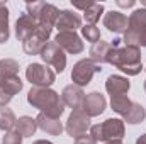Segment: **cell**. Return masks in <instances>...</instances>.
<instances>
[{"instance_id": "1", "label": "cell", "mask_w": 146, "mask_h": 144, "mask_svg": "<svg viewBox=\"0 0 146 144\" xmlns=\"http://www.w3.org/2000/svg\"><path fill=\"white\" fill-rule=\"evenodd\" d=\"M27 104L37 108L39 114H44L53 119H60L65 112V104L61 100V95L53 88L33 87L27 93Z\"/></svg>"}, {"instance_id": "2", "label": "cell", "mask_w": 146, "mask_h": 144, "mask_svg": "<svg viewBox=\"0 0 146 144\" xmlns=\"http://www.w3.org/2000/svg\"><path fill=\"white\" fill-rule=\"evenodd\" d=\"M112 44V42H110ZM107 63L114 68L121 70L127 76H136L143 70L141 63V49L134 46H117L112 48V51L107 56Z\"/></svg>"}, {"instance_id": "3", "label": "cell", "mask_w": 146, "mask_h": 144, "mask_svg": "<svg viewBox=\"0 0 146 144\" xmlns=\"http://www.w3.org/2000/svg\"><path fill=\"white\" fill-rule=\"evenodd\" d=\"M90 136L99 143V141H121L126 134V126L124 120L121 119H107L102 124L90 126Z\"/></svg>"}, {"instance_id": "4", "label": "cell", "mask_w": 146, "mask_h": 144, "mask_svg": "<svg viewBox=\"0 0 146 144\" xmlns=\"http://www.w3.org/2000/svg\"><path fill=\"white\" fill-rule=\"evenodd\" d=\"M26 78L33 87L39 88H51V85L56 81V73L46 65L41 63H31L26 68Z\"/></svg>"}, {"instance_id": "5", "label": "cell", "mask_w": 146, "mask_h": 144, "mask_svg": "<svg viewBox=\"0 0 146 144\" xmlns=\"http://www.w3.org/2000/svg\"><path fill=\"white\" fill-rule=\"evenodd\" d=\"M100 71H102V68L97 63H94L90 58L80 59V61L75 63V66L72 70V81H73V85L83 88V87H87L92 81L95 73H100Z\"/></svg>"}, {"instance_id": "6", "label": "cell", "mask_w": 146, "mask_h": 144, "mask_svg": "<svg viewBox=\"0 0 146 144\" xmlns=\"http://www.w3.org/2000/svg\"><path fill=\"white\" fill-rule=\"evenodd\" d=\"M51 32H53V27H48V26L37 24V29L27 37L24 42H22V49H24V53L29 54V56L41 54L42 48L48 44V39L51 37Z\"/></svg>"}, {"instance_id": "7", "label": "cell", "mask_w": 146, "mask_h": 144, "mask_svg": "<svg viewBox=\"0 0 146 144\" xmlns=\"http://www.w3.org/2000/svg\"><path fill=\"white\" fill-rule=\"evenodd\" d=\"M41 59L46 63V65H51L53 68H54V73H63L65 71V68H66V54H65V51L54 42V41H51V42H48L44 48H42V51H41Z\"/></svg>"}, {"instance_id": "8", "label": "cell", "mask_w": 146, "mask_h": 144, "mask_svg": "<svg viewBox=\"0 0 146 144\" xmlns=\"http://www.w3.org/2000/svg\"><path fill=\"white\" fill-rule=\"evenodd\" d=\"M88 129H90V117L83 110H72V114L68 115V120L65 124L66 134L72 137H78V136L85 134Z\"/></svg>"}, {"instance_id": "9", "label": "cell", "mask_w": 146, "mask_h": 144, "mask_svg": "<svg viewBox=\"0 0 146 144\" xmlns=\"http://www.w3.org/2000/svg\"><path fill=\"white\" fill-rule=\"evenodd\" d=\"M54 42L68 54H80L85 49L82 37L76 32H58L54 37Z\"/></svg>"}, {"instance_id": "10", "label": "cell", "mask_w": 146, "mask_h": 144, "mask_svg": "<svg viewBox=\"0 0 146 144\" xmlns=\"http://www.w3.org/2000/svg\"><path fill=\"white\" fill-rule=\"evenodd\" d=\"M107 108V100L106 97L100 93V92H90L85 95V100H83V107L82 110L92 119V117H97L100 114H104V110Z\"/></svg>"}, {"instance_id": "11", "label": "cell", "mask_w": 146, "mask_h": 144, "mask_svg": "<svg viewBox=\"0 0 146 144\" xmlns=\"http://www.w3.org/2000/svg\"><path fill=\"white\" fill-rule=\"evenodd\" d=\"M54 27L58 32H75L76 29H82V17L73 10H60Z\"/></svg>"}, {"instance_id": "12", "label": "cell", "mask_w": 146, "mask_h": 144, "mask_svg": "<svg viewBox=\"0 0 146 144\" xmlns=\"http://www.w3.org/2000/svg\"><path fill=\"white\" fill-rule=\"evenodd\" d=\"M61 100L66 107L72 110H82L83 107V100H85V92L83 88L76 87V85H66L61 92Z\"/></svg>"}, {"instance_id": "13", "label": "cell", "mask_w": 146, "mask_h": 144, "mask_svg": "<svg viewBox=\"0 0 146 144\" xmlns=\"http://www.w3.org/2000/svg\"><path fill=\"white\" fill-rule=\"evenodd\" d=\"M24 88V81L19 76L9 78L0 83V107H7V104Z\"/></svg>"}, {"instance_id": "14", "label": "cell", "mask_w": 146, "mask_h": 144, "mask_svg": "<svg viewBox=\"0 0 146 144\" xmlns=\"http://www.w3.org/2000/svg\"><path fill=\"white\" fill-rule=\"evenodd\" d=\"M104 27L114 34H124L127 31V17L119 10H110L104 15Z\"/></svg>"}, {"instance_id": "15", "label": "cell", "mask_w": 146, "mask_h": 144, "mask_svg": "<svg viewBox=\"0 0 146 144\" xmlns=\"http://www.w3.org/2000/svg\"><path fill=\"white\" fill-rule=\"evenodd\" d=\"M36 29H37V20L34 17H31L29 14L19 15L17 22H15V37H17V41L24 42Z\"/></svg>"}, {"instance_id": "16", "label": "cell", "mask_w": 146, "mask_h": 144, "mask_svg": "<svg viewBox=\"0 0 146 144\" xmlns=\"http://www.w3.org/2000/svg\"><path fill=\"white\" fill-rule=\"evenodd\" d=\"M131 88V83L126 76L121 75H110L106 80V90L110 97H119V95H126Z\"/></svg>"}, {"instance_id": "17", "label": "cell", "mask_w": 146, "mask_h": 144, "mask_svg": "<svg viewBox=\"0 0 146 144\" xmlns=\"http://www.w3.org/2000/svg\"><path fill=\"white\" fill-rule=\"evenodd\" d=\"M36 122H37V129H41L42 132H46L49 136H61V132L65 131V126L61 124L60 119H53V117H48L44 114L37 115Z\"/></svg>"}, {"instance_id": "18", "label": "cell", "mask_w": 146, "mask_h": 144, "mask_svg": "<svg viewBox=\"0 0 146 144\" xmlns=\"http://www.w3.org/2000/svg\"><path fill=\"white\" fill-rule=\"evenodd\" d=\"M112 44L107 42V41H99V42H95V44H92V48H90V59L94 61V63H97L99 66H102L104 63H107V56H109V53L112 51Z\"/></svg>"}, {"instance_id": "19", "label": "cell", "mask_w": 146, "mask_h": 144, "mask_svg": "<svg viewBox=\"0 0 146 144\" xmlns=\"http://www.w3.org/2000/svg\"><path fill=\"white\" fill-rule=\"evenodd\" d=\"M127 31L141 34L146 31V9H136L129 17H127Z\"/></svg>"}, {"instance_id": "20", "label": "cell", "mask_w": 146, "mask_h": 144, "mask_svg": "<svg viewBox=\"0 0 146 144\" xmlns=\"http://www.w3.org/2000/svg\"><path fill=\"white\" fill-rule=\"evenodd\" d=\"M14 131L19 132L22 137H33V136L36 134V131H37L36 119H33V117H29V115L19 117L17 122H15V126H14Z\"/></svg>"}, {"instance_id": "21", "label": "cell", "mask_w": 146, "mask_h": 144, "mask_svg": "<svg viewBox=\"0 0 146 144\" xmlns=\"http://www.w3.org/2000/svg\"><path fill=\"white\" fill-rule=\"evenodd\" d=\"M14 76H19V63L12 58L0 59V83Z\"/></svg>"}, {"instance_id": "22", "label": "cell", "mask_w": 146, "mask_h": 144, "mask_svg": "<svg viewBox=\"0 0 146 144\" xmlns=\"http://www.w3.org/2000/svg\"><path fill=\"white\" fill-rule=\"evenodd\" d=\"M146 119V108L141 104H136L133 102L131 108L127 110V114L124 115V124H131V126H136V124H141Z\"/></svg>"}, {"instance_id": "23", "label": "cell", "mask_w": 146, "mask_h": 144, "mask_svg": "<svg viewBox=\"0 0 146 144\" xmlns=\"http://www.w3.org/2000/svg\"><path fill=\"white\" fill-rule=\"evenodd\" d=\"M10 37V27H9V7L0 2V44L7 42Z\"/></svg>"}, {"instance_id": "24", "label": "cell", "mask_w": 146, "mask_h": 144, "mask_svg": "<svg viewBox=\"0 0 146 144\" xmlns=\"http://www.w3.org/2000/svg\"><path fill=\"white\" fill-rule=\"evenodd\" d=\"M15 122H17V117H15L12 108L0 107V131H3V132L12 131Z\"/></svg>"}, {"instance_id": "25", "label": "cell", "mask_w": 146, "mask_h": 144, "mask_svg": "<svg viewBox=\"0 0 146 144\" xmlns=\"http://www.w3.org/2000/svg\"><path fill=\"white\" fill-rule=\"evenodd\" d=\"M133 105V100L127 97V95H119V97H110V107L112 110L115 112V114H119V115H126L127 114V110L131 108Z\"/></svg>"}, {"instance_id": "26", "label": "cell", "mask_w": 146, "mask_h": 144, "mask_svg": "<svg viewBox=\"0 0 146 144\" xmlns=\"http://www.w3.org/2000/svg\"><path fill=\"white\" fill-rule=\"evenodd\" d=\"M104 14V5L102 3H97V2H94L85 12H83V19H85V22L87 24H90V26H95L99 20H100V15Z\"/></svg>"}, {"instance_id": "27", "label": "cell", "mask_w": 146, "mask_h": 144, "mask_svg": "<svg viewBox=\"0 0 146 144\" xmlns=\"http://www.w3.org/2000/svg\"><path fill=\"white\" fill-rule=\"evenodd\" d=\"M82 36L85 37L88 42L95 44V42H99V41H100V29H99L97 26L85 24V26H82Z\"/></svg>"}, {"instance_id": "28", "label": "cell", "mask_w": 146, "mask_h": 144, "mask_svg": "<svg viewBox=\"0 0 146 144\" xmlns=\"http://www.w3.org/2000/svg\"><path fill=\"white\" fill-rule=\"evenodd\" d=\"M22 139H24V137H22L19 132H15V131L12 129V131H9V132L3 134L2 144H22Z\"/></svg>"}, {"instance_id": "29", "label": "cell", "mask_w": 146, "mask_h": 144, "mask_svg": "<svg viewBox=\"0 0 146 144\" xmlns=\"http://www.w3.org/2000/svg\"><path fill=\"white\" fill-rule=\"evenodd\" d=\"M75 144H97V141L90 136V132H85V134L75 137Z\"/></svg>"}, {"instance_id": "30", "label": "cell", "mask_w": 146, "mask_h": 144, "mask_svg": "<svg viewBox=\"0 0 146 144\" xmlns=\"http://www.w3.org/2000/svg\"><path fill=\"white\" fill-rule=\"evenodd\" d=\"M92 3H94L92 0H85V2H82V0H72V5H73V7H75V9H80V10H83V12H85V10H87Z\"/></svg>"}, {"instance_id": "31", "label": "cell", "mask_w": 146, "mask_h": 144, "mask_svg": "<svg viewBox=\"0 0 146 144\" xmlns=\"http://www.w3.org/2000/svg\"><path fill=\"white\" fill-rule=\"evenodd\" d=\"M115 3H117L119 7H122V9H131V7H134L136 2H134V0H127V2H126V0H117Z\"/></svg>"}, {"instance_id": "32", "label": "cell", "mask_w": 146, "mask_h": 144, "mask_svg": "<svg viewBox=\"0 0 146 144\" xmlns=\"http://www.w3.org/2000/svg\"><path fill=\"white\" fill-rule=\"evenodd\" d=\"M146 48V31L145 32H141V36H139V48Z\"/></svg>"}, {"instance_id": "33", "label": "cell", "mask_w": 146, "mask_h": 144, "mask_svg": "<svg viewBox=\"0 0 146 144\" xmlns=\"http://www.w3.org/2000/svg\"><path fill=\"white\" fill-rule=\"evenodd\" d=\"M134 144H146V132H145V134H141V136L136 139V143H134Z\"/></svg>"}, {"instance_id": "34", "label": "cell", "mask_w": 146, "mask_h": 144, "mask_svg": "<svg viewBox=\"0 0 146 144\" xmlns=\"http://www.w3.org/2000/svg\"><path fill=\"white\" fill-rule=\"evenodd\" d=\"M33 144H53L51 141H46V139H39V141H34Z\"/></svg>"}, {"instance_id": "35", "label": "cell", "mask_w": 146, "mask_h": 144, "mask_svg": "<svg viewBox=\"0 0 146 144\" xmlns=\"http://www.w3.org/2000/svg\"><path fill=\"white\" fill-rule=\"evenodd\" d=\"M106 144H122V141H107Z\"/></svg>"}, {"instance_id": "36", "label": "cell", "mask_w": 146, "mask_h": 144, "mask_svg": "<svg viewBox=\"0 0 146 144\" xmlns=\"http://www.w3.org/2000/svg\"><path fill=\"white\" fill-rule=\"evenodd\" d=\"M141 3H143V5H145V9H146V0H143V2H141Z\"/></svg>"}, {"instance_id": "37", "label": "cell", "mask_w": 146, "mask_h": 144, "mask_svg": "<svg viewBox=\"0 0 146 144\" xmlns=\"http://www.w3.org/2000/svg\"><path fill=\"white\" fill-rule=\"evenodd\" d=\"M145 92H146V80H145Z\"/></svg>"}]
</instances>
